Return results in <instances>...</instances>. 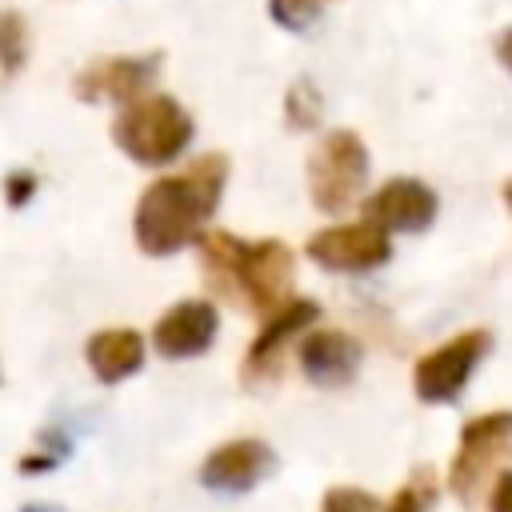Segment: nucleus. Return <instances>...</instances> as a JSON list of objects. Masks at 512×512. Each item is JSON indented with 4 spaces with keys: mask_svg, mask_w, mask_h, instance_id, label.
<instances>
[{
    "mask_svg": "<svg viewBox=\"0 0 512 512\" xmlns=\"http://www.w3.org/2000/svg\"><path fill=\"white\" fill-rule=\"evenodd\" d=\"M228 188V156L204 152L188 160L180 172L156 176L132 208V240L144 256H176L180 248L196 244L200 232H208V220L216 216Z\"/></svg>",
    "mask_w": 512,
    "mask_h": 512,
    "instance_id": "nucleus-1",
    "label": "nucleus"
},
{
    "mask_svg": "<svg viewBox=\"0 0 512 512\" xmlns=\"http://www.w3.org/2000/svg\"><path fill=\"white\" fill-rule=\"evenodd\" d=\"M204 280H212L216 292L240 296L252 312L272 316L284 300H292V272L296 256L284 240L260 236V240H240L232 232H200L196 240Z\"/></svg>",
    "mask_w": 512,
    "mask_h": 512,
    "instance_id": "nucleus-2",
    "label": "nucleus"
},
{
    "mask_svg": "<svg viewBox=\"0 0 512 512\" xmlns=\"http://www.w3.org/2000/svg\"><path fill=\"white\" fill-rule=\"evenodd\" d=\"M112 144L140 168H168L176 164L192 136H196V120L192 112L168 96V92H148L132 104H124L112 116Z\"/></svg>",
    "mask_w": 512,
    "mask_h": 512,
    "instance_id": "nucleus-3",
    "label": "nucleus"
},
{
    "mask_svg": "<svg viewBox=\"0 0 512 512\" xmlns=\"http://www.w3.org/2000/svg\"><path fill=\"white\" fill-rule=\"evenodd\" d=\"M368 172H372V152L360 140V132L328 128L312 144L308 164H304L312 208L324 212V216H336V212L352 208L368 188Z\"/></svg>",
    "mask_w": 512,
    "mask_h": 512,
    "instance_id": "nucleus-4",
    "label": "nucleus"
},
{
    "mask_svg": "<svg viewBox=\"0 0 512 512\" xmlns=\"http://www.w3.org/2000/svg\"><path fill=\"white\" fill-rule=\"evenodd\" d=\"M492 352V332L488 328H464L456 336H448L444 344H436L432 352H424L412 364V392L420 404H452L476 376V368L484 364V356Z\"/></svg>",
    "mask_w": 512,
    "mask_h": 512,
    "instance_id": "nucleus-5",
    "label": "nucleus"
},
{
    "mask_svg": "<svg viewBox=\"0 0 512 512\" xmlns=\"http://www.w3.org/2000/svg\"><path fill=\"white\" fill-rule=\"evenodd\" d=\"M512 448V408L480 412L464 420L456 452L448 460V492L460 500H476V492L488 484L504 452Z\"/></svg>",
    "mask_w": 512,
    "mask_h": 512,
    "instance_id": "nucleus-6",
    "label": "nucleus"
},
{
    "mask_svg": "<svg viewBox=\"0 0 512 512\" xmlns=\"http://www.w3.org/2000/svg\"><path fill=\"white\" fill-rule=\"evenodd\" d=\"M304 256L324 272L364 276L392 260V236L372 220H340L312 232L304 244Z\"/></svg>",
    "mask_w": 512,
    "mask_h": 512,
    "instance_id": "nucleus-7",
    "label": "nucleus"
},
{
    "mask_svg": "<svg viewBox=\"0 0 512 512\" xmlns=\"http://www.w3.org/2000/svg\"><path fill=\"white\" fill-rule=\"evenodd\" d=\"M316 320H320V304L308 300V296H292V300H284L272 316H264L260 332L252 336V344H248V352H244V360H240V384L252 388V392L276 384V380H280V360H284V352H288Z\"/></svg>",
    "mask_w": 512,
    "mask_h": 512,
    "instance_id": "nucleus-8",
    "label": "nucleus"
},
{
    "mask_svg": "<svg viewBox=\"0 0 512 512\" xmlns=\"http://www.w3.org/2000/svg\"><path fill=\"white\" fill-rule=\"evenodd\" d=\"M164 56L160 52H136V56H100L92 64H84L72 80V92L84 104H132L140 96H148L152 80L160 76Z\"/></svg>",
    "mask_w": 512,
    "mask_h": 512,
    "instance_id": "nucleus-9",
    "label": "nucleus"
},
{
    "mask_svg": "<svg viewBox=\"0 0 512 512\" xmlns=\"http://www.w3.org/2000/svg\"><path fill=\"white\" fill-rule=\"evenodd\" d=\"M276 468V452L272 444H264L260 436H236V440H224L216 444L200 468H196V480L200 488L216 492V496H248L252 488H260Z\"/></svg>",
    "mask_w": 512,
    "mask_h": 512,
    "instance_id": "nucleus-10",
    "label": "nucleus"
},
{
    "mask_svg": "<svg viewBox=\"0 0 512 512\" xmlns=\"http://www.w3.org/2000/svg\"><path fill=\"white\" fill-rule=\"evenodd\" d=\"M436 212H440L436 188L424 184V180H416V176H392V180H384L364 200V220L380 224L388 236L392 232H400V236L428 232L436 224Z\"/></svg>",
    "mask_w": 512,
    "mask_h": 512,
    "instance_id": "nucleus-11",
    "label": "nucleus"
},
{
    "mask_svg": "<svg viewBox=\"0 0 512 512\" xmlns=\"http://www.w3.org/2000/svg\"><path fill=\"white\" fill-rule=\"evenodd\" d=\"M220 308L208 296H188L164 308L152 324V348L164 360H196L216 344Z\"/></svg>",
    "mask_w": 512,
    "mask_h": 512,
    "instance_id": "nucleus-12",
    "label": "nucleus"
},
{
    "mask_svg": "<svg viewBox=\"0 0 512 512\" xmlns=\"http://www.w3.org/2000/svg\"><path fill=\"white\" fill-rule=\"evenodd\" d=\"M360 360H364V348L344 328H316L312 324L296 340V364H300V372L316 388H344V384H352L356 372H360Z\"/></svg>",
    "mask_w": 512,
    "mask_h": 512,
    "instance_id": "nucleus-13",
    "label": "nucleus"
},
{
    "mask_svg": "<svg viewBox=\"0 0 512 512\" xmlns=\"http://www.w3.org/2000/svg\"><path fill=\"white\" fill-rule=\"evenodd\" d=\"M148 344L136 328H96L84 344V364L100 384H124L144 368Z\"/></svg>",
    "mask_w": 512,
    "mask_h": 512,
    "instance_id": "nucleus-14",
    "label": "nucleus"
},
{
    "mask_svg": "<svg viewBox=\"0 0 512 512\" xmlns=\"http://www.w3.org/2000/svg\"><path fill=\"white\" fill-rule=\"evenodd\" d=\"M320 120H324V92L316 88V80L308 76L292 80L284 92V124L292 132H312L320 128Z\"/></svg>",
    "mask_w": 512,
    "mask_h": 512,
    "instance_id": "nucleus-15",
    "label": "nucleus"
},
{
    "mask_svg": "<svg viewBox=\"0 0 512 512\" xmlns=\"http://www.w3.org/2000/svg\"><path fill=\"white\" fill-rule=\"evenodd\" d=\"M28 60V24L16 8H0V84H8Z\"/></svg>",
    "mask_w": 512,
    "mask_h": 512,
    "instance_id": "nucleus-16",
    "label": "nucleus"
},
{
    "mask_svg": "<svg viewBox=\"0 0 512 512\" xmlns=\"http://www.w3.org/2000/svg\"><path fill=\"white\" fill-rule=\"evenodd\" d=\"M68 452H72V440L64 436V428H48V432H40V440L16 460V468H20L24 476H44V472H56V468L68 460Z\"/></svg>",
    "mask_w": 512,
    "mask_h": 512,
    "instance_id": "nucleus-17",
    "label": "nucleus"
},
{
    "mask_svg": "<svg viewBox=\"0 0 512 512\" xmlns=\"http://www.w3.org/2000/svg\"><path fill=\"white\" fill-rule=\"evenodd\" d=\"M328 4L332 0H268V20L284 32H292V36H300V32L320 24Z\"/></svg>",
    "mask_w": 512,
    "mask_h": 512,
    "instance_id": "nucleus-18",
    "label": "nucleus"
},
{
    "mask_svg": "<svg viewBox=\"0 0 512 512\" xmlns=\"http://www.w3.org/2000/svg\"><path fill=\"white\" fill-rule=\"evenodd\" d=\"M384 504L368 492V488H356V484H332L320 500V512H380Z\"/></svg>",
    "mask_w": 512,
    "mask_h": 512,
    "instance_id": "nucleus-19",
    "label": "nucleus"
},
{
    "mask_svg": "<svg viewBox=\"0 0 512 512\" xmlns=\"http://www.w3.org/2000/svg\"><path fill=\"white\" fill-rule=\"evenodd\" d=\"M432 504V480L424 472H416L408 484H400L392 492V500L380 508V512H424Z\"/></svg>",
    "mask_w": 512,
    "mask_h": 512,
    "instance_id": "nucleus-20",
    "label": "nucleus"
},
{
    "mask_svg": "<svg viewBox=\"0 0 512 512\" xmlns=\"http://www.w3.org/2000/svg\"><path fill=\"white\" fill-rule=\"evenodd\" d=\"M0 192H4L8 208H28L36 200V192H40V176L32 168H12V172H4Z\"/></svg>",
    "mask_w": 512,
    "mask_h": 512,
    "instance_id": "nucleus-21",
    "label": "nucleus"
},
{
    "mask_svg": "<svg viewBox=\"0 0 512 512\" xmlns=\"http://www.w3.org/2000/svg\"><path fill=\"white\" fill-rule=\"evenodd\" d=\"M488 512H512V468L496 476V484L488 492Z\"/></svg>",
    "mask_w": 512,
    "mask_h": 512,
    "instance_id": "nucleus-22",
    "label": "nucleus"
},
{
    "mask_svg": "<svg viewBox=\"0 0 512 512\" xmlns=\"http://www.w3.org/2000/svg\"><path fill=\"white\" fill-rule=\"evenodd\" d=\"M496 60L504 64V72L512 76V28H504L500 32V40H496Z\"/></svg>",
    "mask_w": 512,
    "mask_h": 512,
    "instance_id": "nucleus-23",
    "label": "nucleus"
},
{
    "mask_svg": "<svg viewBox=\"0 0 512 512\" xmlns=\"http://www.w3.org/2000/svg\"><path fill=\"white\" fill-rule=\"evenodd\" d=\"M20 512H64L60 504H48V500H32V504H24Z\"/></svg>",
    "mask_w": 512,
    "mask_h": 512,
    "instance_id": "nucleus-24",
    "label": "nucleus"
},
{
    "mask_svg": "<svg viewBox=\"0 0 512 512\" xmlns=\"http://www.w3.org/2000/svg\"><path fill=\"white\" fill-rule=\"evenodd\" d=\"M500 200H504V208L512 212V180H504V188H500Z\"/></svg>",
    "mask_w": 512,
    "mask_h": 512,
    "instance_id": "nucleus-25",
    "label": "nucleus"
}]
</instances>
